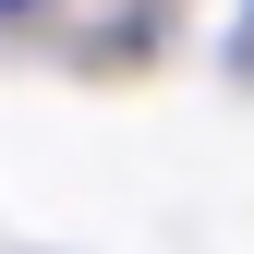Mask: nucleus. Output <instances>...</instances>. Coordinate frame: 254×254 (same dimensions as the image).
<instances>
[{"mask_svg":"<svg viewBox=\"0 0 254 254\" xmlns=\"http://www.w3.org/2000/svg\"><path fill=\"white\" fill-rule=\"evenodd\" d=\"M0 12H24V0H0Z\"/></svg>","mask_w":254,"mask_h":254,"instance_id":"nucleus-1","label":"nucleus"}]
</instances>
